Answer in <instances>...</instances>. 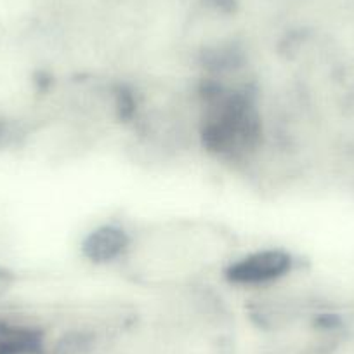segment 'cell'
I'll return each mask as SVG.
<instances>
[{
	"mask_svg": "<svg viewBox=\"0 0 354 354\" xmlns=\"http://www.w3.org/2000/svg\"><path fill=\"white\" fill-rule=\"evenodd\" d=\"M294 264V257L285 250H259L230 262L224 274L233 285L264 287L288 277Z\"/></svg>",
	"mask_w": 354,
	"mask_h": 354,
	"instance_id": "6da1fadb",
	"label": "cell"
},
{
	"mask_svg": "<svg viewBox=\"0 0 354 354\" xmlns=\"http://www.w3.org/2000/svg\"><path fill=\"white\" fill-rule=\"evenodd\" d=\"M131 243V234L124 227L106 224V226L94 230L85 238L82 250L88 261L96 262V264H108V262L125 259Z\"/></svg>",
	"mask_w": 354,
	"mask_h": 354,
	"instance_id": "7a4b0ae2",
	"label": "cell"
},
{
	"mask_svg": "<svg viewBox=\"0 0 354 354\" xmlns=\"http://www.w3.org/2000/svg\"><path fill=\"white\" fill-rule=\"evenodd\" d=\"M16 283V277L11 270H8L6 266L0 264V302L4 301L11 290L15 288Z\"/></svg>",
	"mask_w": 354,
	"mask_h": 354,
	"instance_id": "3957f363",
	"label": "cell"
}]
</instances>
